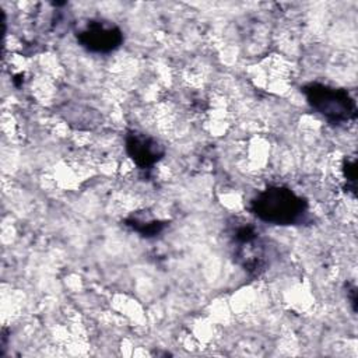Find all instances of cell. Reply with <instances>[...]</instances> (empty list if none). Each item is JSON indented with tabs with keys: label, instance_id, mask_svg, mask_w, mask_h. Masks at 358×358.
Returning a JSON list of instances; mask_svg holds the SVG:
<instances>
[{
	"label": "cell",
	"instance_id": "1",
	"mask_svg": "<svg viewBox=\"0 0 358 358\" xmlns=\"http://www.w3.org/2000/svg\"><path fill=\"white\" fill-rule=\"evenodd\" d=\"M249 211L260 221L291 227L309 222V203L284 185H270L249 203Z\"/></svg>",
	"mask_w": 358,
	"mask_h": 358
},
{
	"label": "cell",
	"instance_id": "2",
	"mask_svg": "<svg viewBox=\"0 0 358 358\" xmlns=\"http://www.w3.org/2000/svg\"><path fill=\"white\" fill-rule=\"evenodd\" d=\"M232 257L250 277L262 275L273 259L270 242L250 222H234L228 229Z\"/></svg>",
	"mask_w": 358,
	"mask_h": 358
},
{
	"label": "cell",
	"instance_id": "3",
	"mask_svg": "<svg viewBox=\"0 0 358 358\" xmlns=\"http://www.w3.org/2000/svg\"><path fill=\"white\" fill-rule=\"evenodd\" d=\"M301 92L310 109L333 126H341L357 119V103L344 88L312 81L302 85Z\"/></svg>",
	"mask_w": 358,
	"mask_h": 358
},
{
	"label": "cell",
	"instance_id": "4",
	"mask_svg": "<svg viewBox=\"0 0 358 358\" xmlns=\"http://www.w3.org/2000/svg\"><path fill=\"white\" fill-rule=\"evenodd\" d=\"M77 42L91 53L108 55L123 45V31L105 20H90L76 32Z\"/></svg>",
	"mask_w": 358,
	"mask_h": 358
},
{
	"label": "cell",
	"instance_id": "5",
	"mask_svg": "<svg viewBox=\"0 0 358 358\" xmlns=\"http://www.w3.org/2000/svg\"><path fill=\"white\" fill-rule=\"evenodd\" d=\"M124 148L136 166L144 172L151 171L165 155V147L157 138L138 130L126 133Z\"/></svg>",
	"mask_w": 358,
	"mask_h": 358
},
{
	"label": "cell",
	"instance_id": "6",
	"mask_svg": "<svg viewBox=\"0 0 358 358\" xmlns=\"http://www.w3.org/2000/svg\"><path fill=\"white\" fill-rule=\"evenodd\" d=\"M123 224L124 227H127L129 229H131L133 232L138 234L141 238H145V239L157 238L168 227V221L144 217L140 213L129 215L127 218L123 220Z\"/></svg>",
	"mask_w": 358,
	"mask_h": 358
},
{
	"label": "cell",
	"instance_id": "7",
	"mask_svg": "<svg viewBox=\"0 0 358 358\" xmlns=\"http://www.w3.org/2000/svg\"><path fill=\"white\" fill-rule=\"evenodd\" d=\"M341 169H343V175L345 179V192L351 193L354 197L357 196V161L355 158L350 159V158H344L343 164H341Z\"/></svg>",
	"mask_w": 358,
	"mask_h": 358
},
{
	"label": "cell",
	"instance_id": "8",
	"mask_svg": "<svg viewBox=\"0 0 358 358\" xmlns=\"http://www.w3.org/2000/svg\"><path fill=\"white\" fill-rule=\"evenodd\" d=\"M345 292H347V298L351 303L352 312H357V287L354 284H345Z\"/></svg>",
	"mask_w": 358,
	"mask_h": 358
}]
</instances>
